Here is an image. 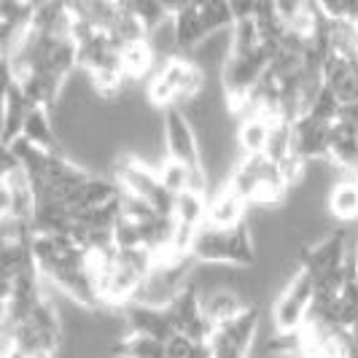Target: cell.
<instances>
[{
	"label": "cell",
	"mask_w": 358,
	"mask_h": 358,
	"mask_svg": "<svg viewBox=\"0 0 358 358\" xmlns=\"http://www.w3.org/2000/svg\"><path fill=\"white\" fill-rule=\"evenodd\" d=\"M127 323V334H143V337H154V340H170L176 334L170 315L164 307H148V305H129L122 310Z\"/></svg>",
	"instance_id": "obj_6"
},
{
	"label": "cell",
	"mask_w": 358,
	"mask_h": 358,
	"mask_svg": "<svg viewBox=\"0 0 358 358\" xmlns=\"http://www.w3.org/2000/svg\"><path fill=\"white\" fill-rule=\"evenodd\" d=\"M340 108H342V103L337 100V94L331 90H326V87H321V92L315 94L313 106L307 110V116L318 119L323 124H334V122L340 119Z\"/></svg>",
	"instance_id": "obj_16"
},
{
	"label": "cell",
	"mask_w": 358,
	"mask_h": 358,
	"mask_svg": "<svg viewBox=\"0 0 358 358\" xmlns=\"http://www.w3.org/2000/svg\"><path fill=\"white\" fill-rule=\"evenodd\" d=\"M3 119H6V94L0 92V135H3Z\"/></svg>",
	"instance_id": "obj_19"
},
{
	"label": "cell",
	"mask_w": 358,
	"mask_h": 358,
	"mask_svg": "<svg viewBox=\"0 0 358 358\" xmlns=\"http://www.w3.org/2000/svg\"><path fill=\"white\" fill-rule=\"evenodd\" d=\"M170 22H173V36H176V46H178L180 57H186L197 43H202V38H208L202 22H199L197 3L170 6Z\"/></svg>",
	"instance_id": "obj_8"
},
{
	"label": "cell",
	"mask_w": 358,
	"mask_h": 358,
	"mask_svg": "<svg viewBox=\"0 0 358 358\" xmlns=\"http://www.w3.org/2000/svg\"><path fill=\"white\" fill-rule=\"evenodd\" d=\"M269 119L262 116H248V119H240L234 124V145H237V154L240 157H264L269 143Z\"/></svg>",
	"instance_id": "obj_10"
},
{
	"label": "cell",
	"mask_w": 358,
	"mask_h": 358,
	"mask_svg": "<svg viewBox=\"0 0 358 358\" xmlns=\"http://www.w3.org/2000/svg\"><path fill=\"white\" fill-rule=\"evenodd\" d=\"M129 11L143 22V27L151 33L157 30L159 24H164L170 19V6H162V3H154V0H135V3H127Z\"/></svg>",
	"instance_id": "obj_15"
},
{
	"label": "cell",
	"mask_w": 358,
	"mask_h": 358,
	"mask_svg": "<svg viewBox=\"0 0 358 358\" xmlns=\"http://www.w3.org/2000/svg\"><path fill=\"white\" fill-rule=\"evenodd\" d=\"M197 11H199V22H202V27H205L208 36L232 30L234 17L229 3H197Z\"/></svg>",
	"instance_id": "obj_14"
},
{
	"label": "cell",
	"mask_w": 358,
	"mask_h": 358,
	"mask_svg": "<svg viewBox=\"0 0 358 358\" xmlns=\"http://www.w3.org/2000/svg\"><path fill=\"white\" fill-rule=\"evenodd\" d=\"M19 138H24L27 143H33L41 151L62 154L59 151V138H57V127H54V116L49 108H30Z\"/></svg>",
	"instance_id": "obj_9"
},
{
	"label": "cell",
	"mask_w": 358,
	"mask_h": 358,
	"mask_svg": "<svg viewBox=\"0 0 358 358\" xmlns=\"http://www.w3.org/2000/svg\"><path fill=\"white\" fill-rule=\"evenodd\" d=\"M323 208L326 215H331L337 221V227H348V224H356L358 221V189L356 180L340 176L329 186L326 197H323Z\"/></svg>",
	"instance_id": "obj_7"
},
{
	"label": "cell",
	"mask_w": 358,
	"mask_h": 358,
	"mask_svg": "<svg viewBox=\"0 0 358 358\" xmlns=\"http://www.w3.org/2000/svg\"><path fill=\"white\" fill-rule=\"evenodd\" d=\"M310 310H313V278L299 267L288 275V280L269 305L272 329L283 334L302 331L310 321Z\"/></svg>",
	"instance_id": "obj_1"
},
{
	"label": "cell",
	"mask_w": 358,
	"mask_h": 358,
	"mask_svg": "<svg viewBox=\"0 0 358 358\" xmlns=\"http://www.w3.org/2000/svg\"><path fill=\"white\" fill-rule=\"evenodd\" d=\"M337 122H342V124L358 129V100H356V103H348V106L340 108V119H337Z\"/></svg>",
	"instance_id": "obj_18"
},
{
	"label": "cell",
	"mask_w": 358,
	"mask_h": 358,
	"mask_svg": "<svg viewBox=\"0 0 358 358\" xmlns=\"http://www.w3.org/2000/svg\"><path fill=\"white\" fill-rule=\"evenodd\" d=\"M0 358H3V356H0Z\"/></svg>",
	"instance_id": "obj_21"
},
{
	"label": "cell",
	"mask_w": 358,
	"mask_h": 358,
	"mask_svg": "<svg viewBox=\"0 0 358 358\" xmlns=\"http://www.w3.org/2000/svg\"><path fill=\"white\" fill-rule=\"evenodd\" d=\"M245 221H248V202L240 197L234 189H229L227 183L208 194V213H205V224L202 227H210V229H237Z\"/></svg>",
	"instance_id": "obj_3"
},
{
	"label": "cell",
	"mask_w": 358,
	"mask_h": 358,
	"mask_svg": "<svg viewBox=\"0 0 358 358\" xmlns=\"http://www.w3.org/2000/svg\"><path fill=\"white\" fill-rule=\"evenodd\" d=\"M353 180H356V189H358V176H356V178H353Z\"/></svg>",
	"instance_id": "obj_20"
},
{
	"label": "cell",
	"mask_w": 358,
	"mask_h": 358,
	"mask_svg": "<svg viewBox=\"0 0 358 358\" xmlns=\"http://www.w3.org/2000/svg\"><path fill=\"white\" fill-rule=\"evenodd\" d=\"M205 213H208V194H199V192H180L173 199V221L183 224V227H192L199 229L205 224Z\"/></svg>",
	"instance_id": "obj_12"
},
{
	"label": "cell",
	"mask_w": 358,
	"mask_h": 358,
	"mask_svg": "<svg viewBox=\"0 0 358 358\" xmlns=\"http://www.w3.org/2000/svg\"><path fill=\"white\" fill-rule=\"evenodd\" d=\"M30 108L33 106L24 100V94H22V90H19L17 84L6 92V119H3V135H0L3 143H14L19 135H22V124L27 119Z\"/></svg>",
	"instance_id": "obj_13"
},
{
	"label": "cell",
	"mask_w": 358,
	"mask_h": 358,
	"mask_svg": "<svg viewBox=\"0 0 358 358\" xmlns=\"http://www.w3.org/2000/svg\"><path fill=\"white\" fill-rule=\"evenodd\" d=\"M245 307H251L240 291H234L232 286H213L208 291H199V310L208 318L210 326H221V323L237 318Z\"/></svg>",
	"instance_id": "obj_5"
},
{
	"label": "cell",
	"mask_w": 358,
	"mask_h": 358,
	"mask_svg": "<svg viewBox=\"0 0 358 358\" xmlns=\"http://www.w3.org/2000/svg\"><path fill=\"white\" fill-rule=\"evenodd\" d=\"M162 145H164V157L167 159L183 162V164H199V138L194 124L189 122V116L170 108L162 113Z\"/></svg>",
	"instance_id": "obj_2"
},
{
	"label": "cell",
	"mask_w": 358,
	"mask_h": 358,
	"mask_svg": "<svg viewBox=\"0 0 358 358\" xmlns=\"http://www.w3.org/2000/svg\"><path fill=\"white\" fill-rule=\"evenodd\" d=\"M119 65L122 73L129 84H138V81H148L151 73L157 71V57L151 52L148 41H138V43H127L124 49L119 52Z\"/></svg>",
	"instance_id": "obj_11"
},
{
	"label": "cell",
	"mask_w": 358,
	"mask_h": 358,
	"mask_svg": "<svg viewBox=\"0 0 358 358\" xmlns=\"http://www.w3.org/2000/svg\"><path fill=\"white\" fill-rule=\"evenodd\" d=\"M329 127L313 116H302L296 119L291 129H294V143L291 151L305 162H323L329 159Z\"/></svg>",
	"instance_id": "obj_4"
},
{
	"label": "cell",
	"mask_w": 358,
	"mask_h": 358,
	"mask_svg": "<svg viewBox=\"0 0 358 358\" xmlns=\"http://www.w3.org/2000/svg\"><path fill=\"white\" fill-rule=\"evenodd\" d=\"M192 348H194V342L189 340L186 334L176 331L170 340H164V358H189Z\"/></svg>",
	"instance_id": "obj_17"
}]
</instances>
